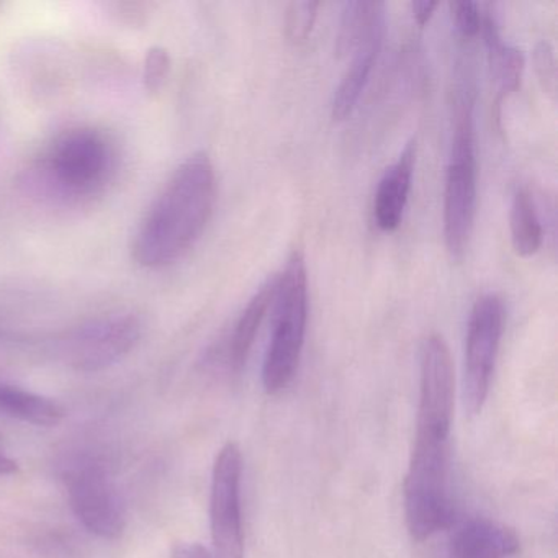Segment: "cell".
Segmentation results:
<instances>
[{"label": "cell", "mask_w": 558, "mask_h": 558, "mask_svg": "<svg viewBox=\"0 0 558 558\" xmlns=\"http://www.w3.org/2000/svg\"><path fill=\"white\" fill-rule=\"evenodd\" d=\"M453 397L452 355L446 339L433 332L421 344L416 436L403 486L408 532L417 542L453 524L449 486Z\"/></svg>", "instance_id": "6da1fadb"}, {"label": "cell", "mask_w": 558, "mask_h": 558, "mask_svg": "<svg viewBox=\"0 0 558 558\" xmlns=\"http://www.w3.org/2000/svg\"><path fill=\"white\" fill-rule=\"evenodd\" d=\"M217 175L205 151L189 156L159 192L133 240V257L143 267L171 266L197 243L214 214Z\"/></svg>", "instance_id": "7a4b0ae2"}, {"label": "cell", "mask_w": 558, "mask_h": 558, "mask_svg": "<svg viewBox=\"0 0 558 558\" xmlns=\"http://www.w3.org/2000/svg\"><path fill=\"white\" fill-rule=\"evenodd\" d=\"M475 90L460 80L453 97V133L444 187V240L453 260L469 247L476 208Z\"/></svg>", "instance_id": "3957f363"}, {"label": "cell", "mask_w": 558, "mask_h": 558, "mask_svg": "<svg viewBox=\"0 0 558 558\" xmlns=\"http://www.w3.org/2000/svg\"><path fill=\"white\" fill-rule=\"evenodd\" d=\"M272 336L263 364L264 390H286L299 371L308 323V276L302 251H293L286 269L277 276Z\"/></svg>", "instance_id": "277c9868"}, {"label": "cell", "mask_w": 558, "mask_h": 558, "mask_svg": "<svg viewBox=\"0 0 558 558\" xmlns=\"http://www.w3.org/2000/svg\"><path fill=\"white\" fill-rule=\"evenodd\" d=\"M68 499L77 521L100 538L122 537L126 506L109 469L97 459L71 463L63 472Z\"/></svg>", "instance_id": "5b68a950"}, {"label": "cell", "mask_w": 558, "mask_h": 558, "mask_svg": "<svg viewBox=\"0 0 558 558\" xmlns=\"http://www.w3.org/2000/svg\"><path fill=\"white\" fill-rule=\"evenodd\" d=\"M505 329V305L496 293L476 300L465 336V404L472 414L485 407Z\"/></svg>", "instance_id": "8992f818"}, {"label": "cell", "mask_w": 558, "mask_h": 558, "mask_svg": "<svg viewBox=\"0 0 558 558\" xmlns=\"http://www.w3.org/2000/svg\"><path fill=\"white\" fill-rule=\"evenodd\" d=\"M142 338L135 315H112L73 329L58 342L68 365L80 372H100L130 354Z\"/></svg>", "instance_id": "52a82bcc"}, {"label": "cell", "mask_w": 558, "mask_h": 558, "mask_svg": "<svg viewBox=\"0 0 558 558\" xmlns=\"http://www.w3.org/2000/svg\"><path fill=\"white\" fill-rule=\"evenodd\" d=\"M241 478L243 452L236 442L230 440L217 453L211 472L210 529L214 558H243Z\"/></svg>", "instance_id": "ba28073f"}, {"label": "cell", "mask_w": 558, "mask_h": 558, "mask_svg": "<svg viewBox=\"0 0 558 558\" xmlns=\"http://www.w3.org/2000/svg\"><path fill=\"white\" fill-rule=\"evenodd\" d=\"M109 162L106 140L94 130L64 133L51 149L50 168L54 181L71 191H86L102 179Z\"/></svg>", "instance_id": "9c48e42d"}, {"label": "cell", "mask_w": 558, "mask_h": 558, "mask_svg": "<svg viewBox=\"0 0 558 558\" xmlns=\"http://www.w3.org/2000/svg\"><path fill=\"white\" fill-rule=\"evenodd\" d=\"M518 534L488 518H469L453 525L446 558H511L519 551Z\"/></svg>", "instance_id": "30bf717a"}, {"label": "cell", "mask_w": 558, "mask_h": 558, "mask_svg": "<svg viewBox=\"0 0 558 558\" xmlns=\"http://www.w3.org/2000/svg\"><path fill=\"white\" fill-rule=\"evenodd\" d=\"M277 290V276L269 277L256 293L251 296L241 315L234 322L233 329L220 348V359L230 374H240L246 365L251 349L256 341L260 325L267 312L272 308Z\"/></svg>", "instance_id": "8fae6325"}, {"label": "cell", "mask_w": 558, "mask_h": 558, "mask_svg": "<svg viewBox=\"0 0 558 558\" xmlns=\"http://www.w3.org/2000/svg\"><path fill=\"white\" fill-rule=\"evenodd\" d=\"M414 162H416V142L411 140L404 146L398 161L385 171L384 178L378 182L374 217L380 230L393 231L400 227L411 191V181H413Z\"/></svg>", "instance_id": "7c38bea8"}, {"label": "cell", "mask_w": 558, "mask_h": 558, "mask_svg": "<svg viewBox=\"0 0 558 558\" xmlns=\"http://www.w3.org/2000/svg\"><path fill=\"white\" fill-rule=\"evenodd\" d=\"M384 32L385 24L377 25L352 48L351 63L342 74L341 83L336 87L335 97H332V119L344 120L357 106L359 99L367 86L372 70H374L375 61H377L378 51L384 41Z\"/></svg>", "instance_id": "4fadbf2b"}, {"label": "cell", "mask_w": 558, "mask_h": 558, "mask_svg": "<svg viewBox=\"0 0 558 558\" xmlns=\"http://www.w3.org/2000/svg\"><path fill=\"white\" fill-rule=\"evenodd\" d=\"M482 34L488 50L489 70L498 86V106L509 94L515 93L521 86L524 71V54L511 45L502 41L498 24L489 12L483 14Z\"/></svg>", "instance_id": "5bb4252c"}, {"label": "cell", "mask_w": 558, "mask_h": 558, "mask_svg": "<svg viewBox=\"0 0 558 558\" xmlns=\"http://www.w3.org/2000/svg\"><path fill=\"white\" fill-rule=\"evenodd\" d=\"M0 413L38 427L58 426L66 417L63 404L8 381H0Z\"/></svg>", "instance_id": "9a60e30c"}, {"label": "cell", "mask_w": 558, "mask_h": 558, "mask_svg": "<svg viewBox=\"0 0 558 558\" xmlns=\"http://www.w3.org/2000/svg\"><path fill=\"white\" fill-rule=\"evenodd\" d=\"M509 227H511L512 247L518 256L531 257L541 250L544 230H542L537 204L529 189L521 187L514 192L511 211H509Z\"/></svg>", "instance_id": "2e32d148"}, {"label": "cell", "mask_w": 558, "mask_h": 558, "mask_svg": "<svg viewBox=\"0 0 558 558\" xmlns=\"http://www.w3.org/2000/svg\"><path fill=\"white\" fill-rule=\"evenodd\" d=\"M319 2H292L286 11V35L293 45L308 40L318 15Z\"/></svg>", "instance_id": "e0dca14e"}, {"label": "cell", "mask_w": 558, "mask_h": 558, "mask_svg": "<svg viewBox=\"0 0 558 558\" xmlns=\"http://www.w3.org/2000/svg\"><path fill=\"white\" fill-rule=\"evenodd\" d=\"M171 71V57L169 51L162 47L149 48L143 64V84L149 93H158L165 86Z\"/></svg>", "instance_id": "ac0fdd59"}, {"label": "cell", "mask_w": 558, "mask_h": 558, "mask_svg": "<svg viewBox=\"0 0 558 558\" xmlns=\"http://www.w3.org/2000/svg\"><path fill=\"white\" fill-rule=\"evenodd\" d=\"M452 9L453 24L463 38H473L482 32L483 14L482 8L470 0H457L450 2Z\"/></svg>", "instance_id": "d6986e66"}, {"label": "cell", "mask_w": 558, "mask_h": 558, "mask_svg": "<svg viewBox=\"0 0 558 558\" xmlns=\"http://www.w3.org/2000/svg\"><path fill=\"white\" fill-rule=\"evenodd\" d=\"M534 64L542 87L554 96L557 90V60L554 47L548 41H538L535 45Z\"/></svg>", "instance_id": "ffe728a7"}, {"label": "cell", "mask_w": 558, "mask_h": 558, "mask_svg": "<svg viewBox=\"0 0 558 558\" xmlns=\"http://www.w3.org/2000/svg\"><path fill=\"white\" fill-rule=\"evenodd\" d=\"M172 558H214V555L198 542H181L172 550Z\"/></svg>", "instance_id": "44dd1931"}, {"label": "cell", "mask_w": 558, "mask_h": 558, "mask_svg": "<svg viewBox=\"0 0 558 558\" xmlns=\"http://www.w3.org/2000/svg\"><path fill=\"white\" fill-rule=\"evenodd\" d=\"M437 5H439V2H434V0H414L411 4V11H413L414 21L420 27H424L429 22Z\"/></svg>", "instance_id": "7402d4cb"}, {"label": "cell", "mask_w": 558, "mask_h": 558, "mask_svg": "<svg viewBox=\"0 0 558 558\" xmlns=\"http://www.w3.org/2000/svg\"><path fill=\"white\" fill-rule=\"evenodd\" d=\"M19 472V463L11 457H5L0 453V476L12 475Z\"/></svg>", "instance_id": "603a6c76"}]
</instances>
